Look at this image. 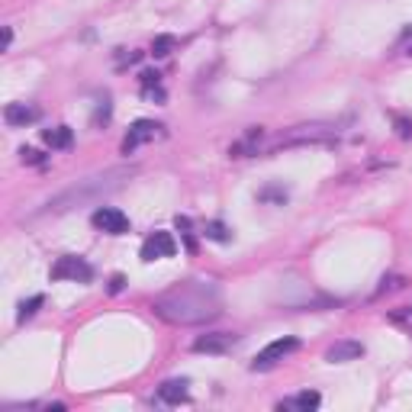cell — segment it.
Returning a JSON list of instances; mask_svg holds the SVG:
<instances>
[{"mask_svg": "<svg viewBox=\"0 0 412 412\" xmlns=\"http://www.w3.org/2000/svg\"><path fill=\"white\" fill-rule=\"evenodd\" d=\"M158 319L171 325H203L216 319L223 303H219V290L209 280H184V284L171 287L152 303Z\"/></svg>", "mask_w": 412, "mask_h": 412, "instance_id": "1", "label": "cell"}, {"mask_svg": "<svg viewBox=\"0 0 412 412\" xmlns=\"http://www.w3.org/2000/svg\"><path fill=\"white\" fill-rule=\"evenodd\" d=\"M129 177H132V167H110V171H103V174L84 177V181H78L74 187L61 190L59 196H52L49 203H45V213H68V209H74V206L103 200L107 194H116Z\"/></svg>", "mask_w": 412, "mask_h": 412, "instance_id": "2", "label": "cell"}, {"mask_svg": "<svg viewBox=\"0 0 412 412\" xmlns=\"http://www.w3.org/2000/svg\"><path fill=\"white\" fill-rule=\"evenodd\" d=\"M90 277H94L90 265L84 261V258H74V255L59 258L55 267H52V280H74V284H87Z\"/></svg>", "mask_w": 412, "mask_h": 412, "instance_id": "3", "label": "cell"}, {"mask_svg": "<svg viewBox=\"0 0 412 412\" xmlns=\"http://www.w3.org/2000/svg\"><path fill=\"white\" fill-rule=\"evenodd\" d=\"M90 223H94V229L107 232V236H126L129 232V216L123 209H116V206H100V209H94Z\"/></svg>", "mask_w": 412, "mask_h": 412, "instance_id": "4", "label": "cell"}, {"mask_svg": "<svg viewBox=\"0 0 412 412\" xmlns=\"http://www.w3.org/2000/svg\"><path fill=\"white\" fill-rule=\"evenodd\" d=\"M300 348V342L296 338H277V342H271L265 348V351H258V358L251 361V371H271L277 361H284L290 351H296Z\"/></svg>", "mask_w": 412, "mask_h": 412, "instance_id": "5", "label": "cell"}, {"mask_svg": "<svg viewBox=\"0 0 412 412\" xmlns=\"http://www.w3.org/2000/svg\"><path fill=\"white\" fill-rule=\"evenodd\" d=\"M335 129L329 126H296L293 132L277 138V145H313V142H332Z\"/></svg>", "mask_w": 412, "mask_h": 412, "instance_id": "6", "label": "cell"}, {"mask_svg": "<svg viewBox=\"0 0 412 412\" xmlns=\"http://www.w3.org/2000/svg\"><path fill=\"white\" fill-rule=\"evenodd\" d=\"M177 251V242L171 232H152L142 242V261H158V258H171Z\"/></svg>", "mask_w": 412, "mask_h": 412, "instance_id": "7", "label": "cell"}, {"mask_svg": "<svg viewBox=\"0 0 412 412\" xmlns=\"http://www.w3.org/2000/svg\"><path fill=\"white\" fill-rule=\"evenodd\" d=\"M158 132H161V126H158V123H152V119H138V123H132V129H129L126 138H123V155H132L138 145L152 142Z\"/></svg>", "mask_w": 412, "mask_h": 412, "instance_id": "8", "label": "cell"}, {"mask_svg": "<svg viewBox=\"0 0 412 412\" xmlns=\"http://www.w3.org/2000/svg\"><path fill=\"white\" fill-rule=\"evenodd\" d=\"M236 344V335H229V332H209V335H200L194 342V351L200 354H223L229 351Z\"/></svg>", "mask_w": 412, "mask_h": 412, "instance_id": "9", "label": "cell"}, {"mask_svg": "<svg viewBox=\"0 0 412 412\" xmlns=\"http://www.w3.org/2000/svg\"><path fill=\"white\" fill-rule=\"evenodd\" d=\"M364 354V344L361 342H351V338H344V342H335L329 351H325V361L329 364H348V361H358Z\"/></svg>", "mask_w": 412, "mask_h": 412, "instance_id": "10", "label": "cell"}, {"mask_svg": "<svg viewBox=\"0 0 412 412\" xmlns=\"http://www.w3.org/2000/svg\"><path fill=\"white\" fill-rule=\"evenodd\" d=\"M3 119H7V126H30L39 119V110L30 107V103H7Z\"/></svg>", "mask_w": 412, "mask_h": 412, "instance_id": "11", "label": "cell"}, {"mask_svg": "<svg viewBox=\"0 0 412 412\" xmlns=\"http://www.w3.org/2000/svg\"><path fill=\"white\" fill-rule=\"evenodd\" d=\"M158 400L171 402V406L187 402V380H165L161 387H158Z\"/></svg>", "mask_w": 412, "mask_h": 412, "instance_id": "12", "label": "cell"}, {"mask_svg": "<svg viewBox=\"0 0 412 412\" xmlns=\"http://www.w3.org/2000/svg\"><path fill=\"white\" fill-rule=\"evenodd\" d=\"M319 402H322V396L316 390H306V393H300V396H293V400H284L277 409H300V412H313V409H319Z\"/></svg>", "mask_w": 412, "mask_h": 412, "instance_id": "13", "label": "cell"}, {"mask_svg": "<svg viewBox=\"0 0 412 412\" xmlns=\"http://www.w3.org/2000/svg\"><path fill=\"white\" fill-rule=\"evenodd\" d=\"M42 138H45V145H49V148H71L74 132H71L68 126H55V129H45Z\"/></svg>", "mask_w": 412, "mask_h": 412, "instance_id": "14", "label": "cell"}, {"mask_svg": "<svg viewBox=\"0 0 412 412\" xmlns=\"http://www.w3.org/2000/svg\"><path fill=\"white\" fill-rule=\"evenodd\" d=\"M203 236H206V238H213V242H229V238H232V232H229V229L223 226V223H206Z\"/></svg>", "mask_w": 412, "mask_h": 412, "instance_id": "15", "label": "cell"}, {"mask_svg": "<svg viewBox=\"0 0 412 412\" xmlns=\"http://www.w3.org/2000/svg\"><path fill=\"white\" fill-rule=\"evenodd\" d=\"M45 303V300H42V296H32L30 303H20V313H17V319H20V322H26V319H32V316L39 313V306Z\"/></svg>", "mask_w": 412, "mask_h": 412, "instance_id": "16", "label": "cell"}, {"mask_svg": "<svg viewBox=\"0 0 412 412\" xmlns=\"http://www.w3.org/2000/svg\"><path fill=\"white\" fill-rule=\"evenodd\" d=\"M171 49H174V39H171V36H158V39L152 42V55H155V59L171 55Z\"/></svg>", "mask_w": 412, "mask_h": 412, "instance_id": "17", "label": "cell"}, {"mask_svg": "<svg viewBox=\"0 0 412 412\" xmlns=\"http://www.w3.org/2000/svg\"><path fill=\"white\" fill-rule=\"evenodd\" d=\"M174 226H177V232L187 238V248H194V232H190V219L187 216H177L174 219Z\"/></svg>", "mask_w": 412, "mask_h": 412, "instance_id": "18", "label": "cell"}, {"mask_svg": "<svg viewBox=\"0 0 412 412\" xmlns=\"http://www.w3.org/2000/svg\"><path fill=\"white\" fill-rule=\"evenodd\" d=\"M20 158H23V165H42V155L36 148H20Z\"/></svg>", "mask_w": 412, "mask_h": 412, "instance_id": "19", "label": "cell"}, {"mask_svg": "<svg viewBox=\"0 0 412 412\" xmlns=\"http://www.w3.org/2000/svg\"><path fill=\"white\" fill-rule=\"evenodd\" d=\"M393 123H396V132H400L402 138H412V123H409V119L396 116V119H393Z\"/></svg>", "mask_w": 412, "mask_h": 412, "instance_id": "20", "label": "cell"}, {"mask_svg": "<svg viewBox=\"0 0 412 412\" xmlns=\"http://www.w3.org/2000/svg\"><path fill=\"white\" fill-rule=\"evenodd\" d=\"M390 319L393 322H400V325H412V306H406V309H400V313H393Z\"/></svg>", "mask_w": 412, "mask_h": 412, "instance_id": "21", "label": "cell"}, {"mask_svg": "<svg viewBox=\"0 0 412 412\" xmlns=\"http://www.w3.org/2000/svg\"><path fill=\"white\" fill-rule=\"evenodd\" d=\"M155 84H161V74L158 71H145L142 74V87H155Z\"/></svg>", "mask_w": 412, "mask_h": 412, "instance_id": "22", "label": "cell"}, {"mask_svg": "<svg viewBox=\"0 0 412 412\" xmlns=\"http://www.w3.org/2000/svg\"><path fill=\"white\" fill-rule=\"evenodd\" d=\"M123 284H126V280H123V277H113V280H110V293H119V290H123Z\"/></svg>", "mask_w": 412, "mask_h": 412, "instance_id": "23", "label": "cell"}, {"mask_svg": "<svg viewBox=\"0 0 412 412\" xmlns=\"http://www.w3.org/2000/svg\"><path fill=\"white\" fill-rule=\"evenodd\" d=\"M10 42H13V30L7 26V30H3V49H10Z\"/></svg>", "mask_w": 412, "mask_h": 412, "instance_id": "24", "label": "cell"}, {"mask_svg": "<svg viewBox=\"0 0 412 412\" xmlns=\"http://www.w3.org/2000/svg\"><path fill=\"white\" fill-rule=\"evenodd\" d=\"M409 55H412V45H409Z\"/></svg>", "mask_w": 412, "mask_h": 412, "instance_id": "25", "label": "cell"}]
</instances>
